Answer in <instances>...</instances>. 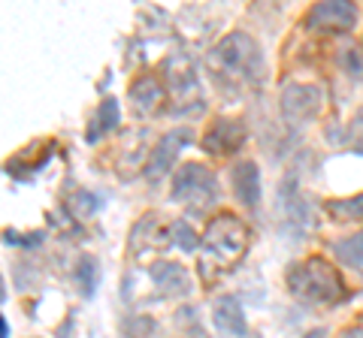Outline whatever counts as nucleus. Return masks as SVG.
I'll return each instance as SVG.
<instances>
[{
	"label": "nucleus",
	"instance_id": "nucleus-1",
	"mask_svg": "<svg viewBox=\"0 0 363 338\" xmlns=\"http://www.w3.org/2000/svg\"><path fill=\"white\" fill-rule=\"evenodd\" d=\"M252 230L248 223L233 215V211H218L212 215L200 242V275L203 281H212L218 272H227L248 254Z\"/></svg>",
	"mask_w": 363,
	"mask_h": 338
},
{
	"label": "nucleus",
	"instance_id": "nucleus-2",
	"mask_svg": "<svg viewBox=\"0 0 363 338\" xmlns=\"http://www.w3.org/2000/svg\"><path fill=\"white\" fill-rule=\"evenodd\" d=\"M206 64L215 85L236 94L245 85H255V78L260 76V49L245 30H230L215 42Z\"/></svg>",
	"mask_w": 363,
	"mask_h": 338
},
{
	"label": "nucleus",
	"instance_id": "nucleus-3",
	"mask_svg": "<svg viewBox=\"0 0 363 338\" xmlns=\"http://www.w3.org/2000/svg\"><path fill=\"white\" fill-rule=\"evenodd\" d=\"M288 290L294 299L306 305H336L348 296L342 272L321 254H312L306 260H297L288 269Z\"/></svg>",
	"mask_w": 363,
	"mask_h": 338
},
{
	"label": "nucleus",
	"instance_id": "nucleus-4",
	"mask_svg": "<svg viewBox=\"0 0 363 338\" xmlns=\"http://www.w3.org/2000/svg\"><path fill=\"white\" fill-rule=\"evenodd\" d=\"M169 197H173L176 202H182V206L200 211V209H206L218 199V178H215V173L206 163L188 161L173 173Z\"/></svg>",
	"mask_w": 363,
	"mask_h": 338
},
{
	"label": "nucleus",
	"instance_id": "nucleus-5",
	"mask_svg": "<svg viewBox=\"0 0 363 338\" xmlns=\"http://www.w3.org/2000/svg\"><path fill=\"white\" fill-rule=\"evenodd\" d=\"M161 78H164V88L169 100H173L176 112H188L200 106V78L194 76V66H191L188 54L173 52L169 58H164Z\"/></svg>",
	"mask_w": 363,
	"mask_h": 338
},
{
	"label": "nucleus",
	"instance_id": "nucleus-6",
	"mask_svg": "<svg viewBox=\"0 0 363 338\" xmlns=\"http://www.w3.org/2000/svg\"><path fill=\"white\" fill-rule=\"evenodd\" d=\"M303 25L318 33H345L357 25V6L348 0H321L306 13Z\"/></svg>",
	"mask_w": 363,
	"mask_h": 338
},
{
	"label": "nucleus",
	"instance_id": "nucleus-7",
	"mask_svg": "<svg viewBox=\"0 0 363 338\" xmlns=\"http://www.w3.org/2000/svg\"><path fill=\"white\" fill-rule=\"evenodd\" d=\"M191 139H194L191 127H176V130L164 133V136L157 139V145L152 148V154H149V163L143 166L145 178H149V182H157V178H164L169 169L176 166L182 148H185V145H191Z\"/></svg>",
	"mask_w": 363,
	"mask_h": 338
},
{
	"label": "nucleus",
	"instance_id": "nucleus-8",
	"mask_svg": "<svg viewBox=\"0 0 363 338\" xmlns=\"http://www.w3.org/2000/svg\"><path fill=\"white\" fill-rule=\"evenodd\" d=\"M248 139V130L240 118H215L206 133L200 139V148L206 154H215V157H227V154H236L245 145Z\"/></svg>",
	"mask_w": 363,
	"mask_h": 338
},
{
	"label": "nucleus",
	"instance_id": "nucleus-9",
	"mask_svg": "<svg viewBox=\"0 0 363 338\" xmlns=\"http://www.w3.org/2000/svg\"><path fill=\"white\" fill-rule=\"evenodd\" d=\"M324 103V94L318 85H306V82H291L281 91V115L288 124H306L318 115V109Z\"/></svg>",
	"mask_w": 363,
	"mask_h": 338
},
{
	"label": "nucleus",
	"instance_id": "nucleus-10",
	"mask_svg": "<svg viewBox=\"0 0 363 338\" xmlns=\"http://www.w3.org/2000/svg\"><path fill=\"white\" fill-rule=\"evenodd\" d=\"M128 97H130V106L136 115H152V112L161 109V103L167 100V88H164V78L157 73H143L136 76L130 88H128Z\"/></svg>",
	"mask_w": 363,
	"mask_h": 338
},
{
	"label": "nucleus",
	"instance_id": "nucleus-11",
	"mask_svg": "<svg viewBox=\"0 0 363 338\" xmlns=\"http://www.w3.org/2000/svg\"><path fill=\"white\" fill-rule=\"evenodd\" d=\"M155 247H169V227L161 223V215L149 211L130 233V254L140 257L143 251H155Z\"/></svg>",
	"mask_w": 363,
	"mask_h": 338
},
{
	"label": "nucleus",
	"instance_id": "nucleus-12",
	"mask_svg": "<svg viewBox=\"0 0 363 338\" xmlns=\"http://www.w3.org/2000/svg\"><path fill=\"white\" fill-rule=\"evenodd\" d=\"M149 275L155 281V287L164 293V296H185V293H191V287H194V281H191L188 269L182 263H169V260H157Z\"/></svg>",
	"mask_w": 363,
	"mask_h": 338
},
{
	"label": "nucleus",
	"instance_id": "nucleus-13",
	"mask_svg": "<svg viewBox=\"0 0 363 338\" xmlns=\"http://www.w3.org/2000/svg\"><path fill=\"white\" fill-rule=\"evenodd\" d=\"M212 320L218 326V332L227 338H242L248 332V320H245V311L240 305L236 296H218L212 305Z\"/></svg>",
	"mask_w": 363,
	"mask_h": 338
},
{
	"label": "nucleus",
	"instance_id": "nucleus-14",
	"mask_svg": "<svg viewBox=\"0 0 363 338\" xmlns=\"http://www.w3.org/2000/svg\"><path fill=\"white\" fill-rule=\"evenodd\" d=\"M230 185H233V194L242 206L255 209L260 202V169L255 161H240L233 163L230 169Z\"/></svg>",
	"mask_w": 363,
	"mask_h": 338
},
{
	"label": "nucleus",
	"instance_id": "nucleus-15",
	"mask_svg": "<svg viewBox=\"0 0 363 338\" xmlns=\"http://www.w3.org/2000/svg\"><path fill=\"white\" fill-rule=\"evenodd\" d=\"M118 118H121V112H118V100L116 97H104L100 100V106L97 112L91 115L88 121V130H85V142L88 145H94L106 136V133H112L118 127Z\"/></svg>",
	"mask_w": 363,
	"mask_h": 338
},
{
	"label": "nucleus",
	"instance_id": "nucleus-16",
	"mask_svg": "<svg viewBox=\"0 0 363 338\" xmlns=\"http://www.w3.org/2000/svg\"><path fill=\"white\" fill-rule=\"evenodd\" d=\"M324 211L330 215L336 223H351V221H363V194L354 197H342V199H327Z\"/></svg>",
	"mask_w": 363,
	"mask_h": 338
},
{
	"label": "nucleus",
	"instance_id": "nucleus-17",
	"mask_svg": "<svg viewBox=\"0 0 363 338\" xmlns=\"http://www.w3.org/2000/svg\"><path fill=\"white\" fill-rule=\"evenodd\" d=\"M203 242V235L191 227L188 221H173L169 223V245L179 247V251H197Z\"/></svg>",
	"mask_w": 363,
	"mask_h": 338
},
{
	"label": "nucleus",
	"instance_id": "nucleus-18",
	"mask_svg": "<svg viewBox=\"0 0 363 338\" xmlns=\"http://www.w3.org/2000/svg\"><path fill=\"white\" fill-rule=\"evenodd\" d=\"M333 254L339 257L342 263H348V266H363V230L360 233H354L351 239H342V242H336L333 245Z\"/></svg>",
	"mask_w": 363,
	"mask_h": 338
},
{
	"label": "nucleus",
	"instance_id": "nucleus-19",
	"mask_svg": "<svg viewBox=\"0 0 363 338\" xmlns=\"http://www.w3.org/2000/svg\"><path fill=\"white\" fill-rule=\"evenodd\" d=\"M97 278H100V269H97V260L91 254H85L82 260H79V269H76V281H79V290L85 293V296H94L97 290Z\"/></svg>",
	"mask_w": 363,
	"mask_h": 338
},
{
	"label": "nucleus",
	"instance_id": "nucleus-20",
	"mask_svg": "<svg viewBox=\"0 0 363 338\" xmlns=\"http://www.w3.org/2000/svg\"><path fill=\"white\" fill-rule=\"evenodd\" d=\"M339 64H342V70L348 73V78H354V82H363V52L348 46L339 52Z\"/></svg>",
	"mask_w": 363,
	"mask_h": 338
},
{
	"label": "nucleus",
	"instance_id": "nucleus-21",
	"mask_svg": "<svg viewBox=\"0 0 363 338\" xmlns=\"http://www.w3.org/2000/svg\"><path fill=\"white\" fill-rule=\"evenodd\" d=\"M121 330H124V335H128V338H152L155 320L145 317V314H130V317L124 320Z\"/></svg>",
	"mask_w": 363,
	"mask_h": 338
},
{
	"label": "nucleus",
	"instance_id": "nucleus-22",
	"mask_svg": "<svg viewBox=\"0 0 363 338\" xmlns=\"http://www.w3.org/2000/svg\"><path fill=\"white\" fill-rule=\"evenodd\" d=\"M67 206H70L73 215L82 221V218H91V215H94V211L100 209V199H97L94 194H85V190H82V194L70 197V202H67Z\"/></svg>",
	"mask_w": 363,
	"mask_h": 338
},
{
	"label": "nucleus",
	"instance_id": "nucleus-23",
	"mask_svg": "<svg viewBox=\"0 0 363 338\" xmlns=\"http://www.w3.org/2000/svg\"><path fill=\"white\" fill-rule=\"evenodd\" d=\"M176 317H179V326L185 323V330H182V338H209V335H206V330H203V326H200V320H197V311H194V308L179 311Z\"/></svg>",
	"mask_w": 363,
	"mask_h": 338
},
{
	"label": "nucleus",
	"instance_id": "nucleus-24",
	"mask_svg": "<svg viewBox=\"0 0 363 338\" xmlns=\"http://www.w3.org/2000/svg\"><path fill=\"white\" fill-rule=\"evenodd\" d=\"M4 242L6 245H16V247H37L43 242V233H28V235H21L16 230H4Z\"/></svg>",
	"mask_w": 363,
	"mask_h": 338
},
{
	"label": "nucleus",
	"instance_id": "nucleus-25",
	"mask_svg": "<svg viewBox=\"0 0 363 338\" xmlns=\"http://www.w3.org/2000/svg\"><path fill=\"white\" fill-rule=\"evenodd\" d=\"M348 139L354 142V148L363 154V109H360L357 115L351 118V124H348Z\"/></svg>",
	"mask_w": 363,
	"mask_h": 338
},
{
	"label": "nucleus",
	"instance_id": "nucleus-26",
	"mask_svg": "<svg viewBox=\"0 0 363 338\" xmlns=\"http://www.w3.org/2000/svg\"><path fill=\"white\" fill-rule=\"evenodd\" d=\"M339 338H363V326H348V330L339 332Z\"/></svg>",
	"mask_w": 363,
	"mask_h": 338
},
{
	"label": "nucleus",
	"instance_id": "nucleus-27",
	"mask_svg": "<svg viewBox=\"0 0 363 338\" xmlns=\"http://www.w3.org/2000/svg\"><path fill=\"white\" fill-rule=\"evenodd\" d=\"M303 338H327V330H321V326H318V330H312V332H306Z\"/></svg>",
	"mask_w": 363,
	"mask_h": 338
},
{
	"label": "nucleus",
	"instance_id": "nucleus-28",
	"mask_svg": "<svg viewBox=\"0 0 363 338\" xmlns=\"http://www.w3.org/2000/svg\"><path fill=\"white\" fill-rule=\"evenodd\" d=\"M0 338H9V323H6V317H0Z\"/></svg>",
	"mask_w": 363,
	"mask_h": 338
}]
</instances>
